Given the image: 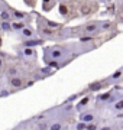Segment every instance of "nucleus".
<instances>
[{"label":"nucleus","mask_w":123,"mask_h":130,"mask_svg":"<svg viewBox=\"0 0 123 130\" xmlns=\"http://www.w3.org/2000/svg\"><path fill=\"white\" fill-rule=\"evenodd\" d=\"M64 52H67L64 46H52V48H48L47 55H51L52 58H62Z\"/></svg>","instance_id":"f257e3e1"},{"label":"nucleus","mask_w":123,"mask_h":130,"mask_svg":"<svg viewBox=\"0 0 123 130\" xmlns=\"http://www.w3.org/2000/svg\"><path fill=\"white\" fill-rule=\"evenodd\" d=\"M99 29H100V22H91V23L85 25L84 30L87 33H94V32H99Z\"/></svg>","instance_id":"f03ea898"},{"label":"nucleus","mask_w":123,"mask_h":130,"mask_svg":"<svg viewBox=\"0 0 123 130\" xmlns=\"http://www.w3.org/2000/svg\"><path fill=\"white\" fill-rule=\"evenodd\" d=\"M20 36L23 38V39H32L35 36V30L32 28H23L20 30Z\"/></svg>","instance_id":"7ed1b4c3"},{"label":"nucleus","mask_w":123,"mask_h":130,"mask_svg":"<svg viewBox=\"0 0 123 130\" xmlns=\"http://www.w3.org/2000/svg\"><path fill=\"white\" fill-rule=\"evenodd\" d=\"M80 120L83 121V123H93V120H94V114L91 111H85V113H83L80 116Z\"/></svg>","instance_id":"20e7f679"},{"label":"nucleus","mask_w":123,"mask_h":130,"mask_svg":"<svg viewBox=\"0 0 123 130\" xmlns=\"http://www.w3.org/2000/svg\"><path fill=\"white\" fill-rule=\"evenodd\" d=\"M10 28H12V30L19 32V30H22L23 28H26V23H25V22H22V20H14V22H12V23H10Z\"/></svg>","instance_id":"39448f33"},{"label":"nucleus","mask_w":123,"mask_h":130,"mask_svg":"<svg viewBox=\"0 0 123 130\" xmlns=\"http://www.w3.org/2000/svg\"><path fill=\"white\" fill-rule=\"evenodd\" d=\"M10 85H12L13 88H20V87L23 85V81H22V78H19V77H13V78H10Z\"/></svg>","instance_id":"423d86ee"},{"label":"nucleus","mask_w":123,"mask_h":130,"mask_svg":"<svg viewBox=\"0 0 123 130\" xmlns=\"http://www.w3.org/2000/svg\"><path fill=\"white\" fill-rule=\"evenodd\" d=\"M43 41L38 39V41H35V39H28V41L25 42V46L26 48H30V46H36V45H42Z\"/></svg>","instance_id":"0eeeda50"},{"label":"nucleus","mask_w":123,"mask_h":130,"mask_svg":"<svg viewBox=\"0 0 123 130\" xmlns=\"http://www.w3.org/2000/svg\"><path fill=\"white\" fill-rule=\"evenodd\" d=\"M10 18H12V13H10L9 10H0V19H2V22H5V20L9 22Z\"/></svg>","instance_id":"6e6552de"},{"label":"nucleus","mask_w":123,"mask_h":130,"mask_svg":"<svg viewBox=\"0 0 123 130\" xmlns=\"http://www.w3.org/2000/svg\"><path fill=\"white\" fill-rule=\"evenodd\" d=\"M26 14H28V13H25V12H20V10H13V14H12V16H13L16 20H22V19L26 18Z\"/></svg>","instance_id":"1a4fd4ad"},{"label":"nucleus","mask_w":123,"mask_h":130,"mask_svg":"<svg viewBox=\"0 0 123 130\" xmlns=\"http://www.w3.org/2000/svg\"><path fill=\"white\" fill-rule=\"evenodd\" d=\"M43 22L47 25V28L49 29H57V28H61V25L57 23V22H52V20H48V19H43Z\"/></svg>","instance_id":"9d476101"},{"label":"nucleus","mask_w":123,"mask_h":130,"mask_svg":"<svg viewBox=\"0 0 123 130\" xmlns=\"http://www.w3.org/2000/svg\"><path fill=\"white\" fill-rule=\"evenodd\" d=\"M18 72H19V71H18V68L12 67V68H9V70L6 71V75H7L9 78H13V77H16V75H18Z\"/></svg>","instance_id":"9b49d317"},{"label":"nucleus","mask_w":123,"mask_h":130,"mask_svg":"<svg viewBox=\"0 0 123 130\" xmlns=\"http://www.w3.org/2000/svg\"><path fill=\"white\" fill-rule=\"evenodd\" d=\"M23 52L28 58H30V56H32V58H36V52H35V49H32V48H25Z\"/></svg>","instance_id":"f8f14e48"},{"label":"nucleus","mask_w":123,"mask_h":130,"mask_svg":"<svg viewBox=\"0 0 123 130\" xmlns=\"http://www.w3.org/2000/svg\"><path fill=\"white\" fill-rule=\"evenodd\" d=\"M0 29H2V30H5V32L12 30V28H10V22H7V20L2 22V23H0Z\"/></svg>","instance_id":"ddd939ff"},{"label":"nucleus","mask_w":123,"mask_h":130,"mask_svg":"<svg viewBox=\"0 0 123 130\" xmlns=\"http://www.w3.org/2000/svg\"><path fill=\"white\" fill-rule=\"evenodd\" d=\"M110 95H112V93H104V94H101V95L97 97V101H107L110 98Z\"/></svg>","instance_id":"4468645a"},{"label":"nucleus","mask_w":123,"mask_h":130,"mask_svg":"<svg viewBox=\"0 0 123 130\" xmlns=\"http://www.w3.org/2000/svg\"><path fill=\"white\" fill-rule=\"evenodd\" d=\"M48 129H49V130H62V124L57 121V123H54V124H51L49 127H48Z\"/></svg>","instance_id":"2eb2a0df"},{"label":"nucleus","mask_w":123,"mask_h":130,"mask_svg":"<svg viewBox=\"0 0 123 130\" xmlns=\"http://www.w3.org/2000/svg\"><path fill=\"white\" fill-rule=\"evenodd\" d=\"M114 110H117V111H122L123 110V101L122 100H119V101L114 104Z\"/></svg>","instance_id":"dca6fc26"},{"label":"nucleus","mask_w":123,"mask_h":130,"mask_svg":"<svg viewBox=\"0 0 123 130\" xmlns=\"http://www.w3.org/2000/svg\"><path fill=\"white\" fill-rule=\"evenodd\" d=\"M85 130H97V126L94 123H87L85 124Z\"/></svg>","instance_id":"f3484780"},{"label":"nucleus","mask_w":123,"mask_h":130,"mask_svg":"<svg viewBox=\"0 0 123 130\" xmlns=\"http://www.w3.org/2000/svg\"><path fill=\"white\" fill-rule=\"evenodd\" d=\"M81 42H87V41H93V36H90V35H84V36L80 38Z\"/></svg>","instance_id":"a211bd4d"},{"label":"nucleus","mask_w":123,"mask_h":130,"mask_svg":"<svg viewBox=\"0 0 123 130\" xmlns=\"http://www.w3.org/2000/svg\"><path fill=\"white\" fill-rule=\"evenodd\" d=\"M120 75H122V70H119V71H116V72H114V74L112 75V77H110V79H117L119 77H120Z\"/></svg>","instance_id":"6ab92c4d"},{"label":"nucleus","mask_w":123,"mask_h":130,"mask_svg":"<svg viewBox=\"0 0 123 130\" xmlns=\"http://www.w3.org/2000/svg\"><path fill=\"white\" fill-rule=\"evenodd\" d=\"M99 88H101V84H100V83H96L94 85H91V87H90L91 91H94V90H99Z\"/></svg>","instance_id":"aec40b11"},{"label":"nucleus","mask_w":123,"mask_h":130,"mask_svg":"<svg viewBox=\"0 0 123 130\" xmlns=\"http://www.w3.org/2000/svg\"><path fill=\"white\" fill-rule=\"evenodd\" d=\"M87 103H88V98H84V100H83V101L77 106V108H78V110H80V108H83V106H84V104H87Z\"/></svg>","instance_id":"412c9836"},{"label":"nucleus","mask_w":123,"mask_h":130,"mask_svg":"<svg viewBox=\"0 0 123 130\" xmlns=\"http://www.w3.org/2000/svg\"><path fill=\"white\" fill-rule=\"evenodd\" d=\"M59 10H61V14H62V16H65V14L68 13V10H67V7H65L64 5H62L61 7H59Z\"/></svg>","instance_id":"4be33fe9"},{"label":"nucleus","mask_w":123,"mask_h":130,"mask_svg":"<svg viewBox=\"0 0 123 130\" xmlns=\"http://www.w3.org/2000/svg\"><path fill=\"white\" fill-rule=\"evenodd\" d=\"M47 129H48L47 123H41V124H39V130H47Z\"/></svg>","instance_id":"5701e85b"},{"label":"nucleus","mask_w":123,"mask_h":130,"mask_svg":"<svg viewBox=\"0 0 123 130\" xmlns=\"http://www.w3.org/2000/svg\"><path fill=\"white\" fill-rule=\"evenodd\" d=\"M85 129V123H83V121H81L80 124L77 126V130H84Z\"/></svg>","instance_id":"b1692460"},{"label":"nucleus","mask_w":123,"mask_h":130,"mask_svg":"<svg viewBox=\"0 0 123 130\" xmlns=\"http://www.w3.org/2000/svg\"><path fill=\"white\" fill-rule=\"evenodd\" d=\"M41 72H43V74H45V75H48V74H51V68H43V70L41 71Z\"/></svg>","instance_id":"393cba45"},{"label":"nucleus","mask_w":123,"mask_h":130,"mask_svg":"<svg viewBox=\"0 0 123 130\" xmlns=\"http://www.w3.org/2000/svg\"><path fill=\"white\" fill-rule=\"evenodd\" d=\"M9 91H2V94H0V95H2V97H7V95H9Z\"/></svg>","instance_id":"a878e982"},{"label":"nucleus","mask_w":123,"mask_h":130,"mask_svg":"<svg viewBox=\"0 0 123 130\" xmlns=\"http://www.w3.org/2000/svg\"><path fill=\"white\" fill-rule=\"evenodd\" d=\"M100 130H113V129H112L110 126H104V127H101V129H100Z\"/></svg>","instance_id":"bb28decb"},{"label":"nucleus","mask_w":123,"mask_h":130,"mask_svg":"<svg viewBox=\"0 0 123 130\" xmlns=\"http://www.w3.org/2000/svg\"><path fill=\"white\" fill-rule=\"evenodd\" d=\"M33 83H35V81H28V84H26V85H28V87H29V85H33Z\"/></svg>","instance_id":"cd10ccee"},{"label":"nucleus","mask_w":123,"mask_h":130,"mask_svg":"<svg viewBox=\"0 0 123 130\" xmlns=\"http://www.w3.org/2000/svg\"><path fill=\"white\" fill-rule=\"evenodd\" d=\"M2 65H3V61H2V59H0V67H2Z\"/></svg>","instance_id":"c85d7f7f"},{"label":"nucleus","mask_w":123,"mask_h":130,"mask_svg":"<svg viewBox=\"0 0 123 130\" xmlns=\"http://www.w3.org/2000/svg\"><path fill=\"white\" fill-rule=\"evenodd\" d=\"M114 130H122V129H114Z\"/></svg>","instance_id":"c756f323"},{"label":"nucleus","mask_w":123,"mask_h":130,"mask_svg":"<svg viewBox=\"0 0 123 130\" xmlns=\"http://www.w3.org/2000/svg\"><path fill=\"white\" fill-rule=\"evenodd\" d=\"M0 10H2V6H0Z\"/></svg>","instance_id":"7c9ffc66"}]
</instances>
